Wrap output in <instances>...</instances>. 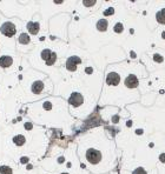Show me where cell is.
I'll use <instances>...</instances> for the list:
<instances>
[{"label": "cell", "instance_id": "cell-1", "mask_svg": "<svg viewBox=\"0 0 165 174\" xmlns=\"http://www.w3.org/2000/svg\"><path fill=\"white\" fill-rule=\"evenodd\" d=\"M86 159L91 164H98L101 159V154H100V152L96 151V149H89L86 152Z\"/></svg>", "mask_w": 165, "mask_h": 174}, {"label": "cell", "instance_id": "cell-2", "mask_svg": "<svg viewBox=\"0 0 165 174\" xmlns=\"http://www.w3.org/2000/svg\"><path fill=\"white\" fill-rule=\"evenodd\" d=\"M41 57H43V59L46 61L47 65H52V64H54V61H56V59H57V55H56L52 51H50V50H45V51H43Z\"/></svg>", "mask_w": 165, "mask_h": 174}, {"label": "cell", "instance_id": "cell-3", "mask_svg": "<svg viewBox=\"0 0 165 174\" xmlns=\"http://www.w3.org/2000/svg\"><path fill=\"white\" fill-rule=\"evenodd\" d=\"M1 33L6 36H12L15 33V26L11 23H6L1 26Z\"/></svg>", "mask_w": 165, "mask_h": 174}, {"label": "cell", "instance_id": "cell-4", "mask_svg": "<svg viewBox=\"0 0 165 174\" xmlns=\"http://www.w3.org/2000/svg\"><path fill=\"white\" fill-rule=\"evenodd\" d=\"M119 80H120V78H119V75L117 73H109L107 78H106L107 84L109 85H113V86H117L119 84Z\"/></svg>", "mask_w": 165, "mask_h": 174}, {"label": "cell", "instance_id": "cell-5", "mask_svg": "<svg viewBox=\"0 0 165 174\" xmlns=\"http://www.w3.org/2000/svg\"><path fill=\"white\" fill-rule=\"evenodd\" d=\"M81 103H83V97L79 93H73L70 97V104L74 105V106H79Z\"/></svg>", "mask_w": 165, "mask_h": 174}, {"label": "cell", "instance_id": "cell-6", "mask_svg": "<svg viewBox=\"0 0 165 174\" xmlns=\"http://www.w3.org/2000/svg\"><path fill=\"white\" fill-rule=\"evenodd\" d=\"M125 85H126L128 87H130V88H134V87H137V85H138V80H137V78H136L134 75H130V76L126 78Z\"/></svg>", "mask_w": 165, "mask_h": 174}, {"label": "cell", "instance_id": "cell-7", "mask_svg": "<svg viewBox=\"0 0 165 174\" xmlns=\"http://www.w3.org/2000/svg\"><path fill=\"white\" fill-rule=\"evenodd\" d=\"M12 64H13V58H11L8 55H5L0 59V66L1 67H10Z\"/></svg>", "mask_w": 165, "mask_h": 174}, {"label": "cell", "instance_id": "cell-8", "mask_svg": "<svg viewBox=\"0 0 165 174\" xmlns=\"http://www.w3.org/2000/svg\"><path fill=\"white\" fill-rule=\"evenodd\" d=\"M77 64H80V59H79V58L73 57V58H71V59L67 61V68H68V70H71V71H74L76 70Z\"/></svg>", "mask_w": 165, "mask_h": 174}, {"label": "cell", "instance_id": "cell-9", "mask_svg": "<svg viewBox=\"0 0 165 174\" xmlns=\"http://www.w3.org/2000/svg\"><path fill=\"white\" fill-rule=\"evenodd\" d=\"M25 137L24 135H21V134H18V135H15L14 138H13V142L17 145V146H23L24 143H25Z\"/></svg>", "mask_w": 165, "mask_h": 174}, {"label": "cell", "instance_id": "cell-10", "mask_svg": "<svg viewBox=\"0 0 165 174\" xmlns=\"http://www.w3.org/2000/svg\"><path fill=\"white\" fill-rule=\"evenodd\" d=\"M27 28H29L30 33H32V34H37V33H38V31H39V24H37V23H30V24H29V26H27Z\"/></svg>", "mask_w": 165, "mask_h": 174}, {"label": "cell", "instance_id": "cell-11", "mask_svg": "<svg viewBox=\"0 0 165 174\" xmlns=\"http://www.w3.org/2000/svg\"><path fill=\"white\" fill-rule=\"evenodd\" d=\"M43 88H44V85H43L41 81H37V82H34V85L32 86V91L34 92V93H40V92L43 91Z\"/></svg>", "mask_w": 165, "mask_h": 174}, {"label": "cell", "instance_id": "cell-12", "mask_svg": "<svg viewBox=\"0 0 165 174\" xmlns=\"http://www.w3.org/2000/svg\"><path fill=\"white\" fill-rule=\"evenodd\" d=\"M97 28H98L99 31H105V30L107 28V21H106L105 19L99 20L98 24H97Z\"/></svg>", "mask_w": 165, "mask_h": 174}, {"label": "cell", "instance_id": "cell-13", "mask_svg": "<svg viewBox=\"0 0 165 174\" xmlns=\"http://www.w3.org/2000/svg\"><path fill=\"white\" fill-rule=\"evenodd\" d=\"M157 20L161 23V24H165V8L162 9L158 14H157Z\"/></svg>", "mask_w": 165, "mask_h": 174}, {"label": "cell", "instance_id": "cell-14", "mask_svg": "<svg viewBox=\"0 0 165 174\" xmlns=\"http://www.w3.org/2000/svg\"><path fill=\"white\" fill-rule=\"evenodd\" d=\"M19 41H20L21 44H27V42L30 41V38H29V35H27V34L23 33V34L20 35V39H19Z\"/></svg>", "mask_w": 165, "mask_h": 174}, {"label": "cell", "instance_id": "cell-15", "mask_svg": "<svg viewBox=\"0 0 165 174\" xmlns=\"http://www.w3.org/2000/svg\"><path fill=\"white\" fill-rule=\"evenodd\" d=\"M133 174H146V172L144 171V168H142V167H139V168H137V170H134V172Z\"/></svg>", "mask_w": 165, "mask_h": 174}, {"label": "cell", "instance_id": "cell-16", "mask_svg": "<svg viewBox=\"0 0 165 174\" xmlns=\"http://www.w3.org/2000/svg\"><path fill=\"white\" fill-rule=\"evenodd\" d=\"M114 31H116V32H119V33H120V32L123 31V26H122V24H117V25L114 26Z\"/></svg>", "mask_w": 165, "mask_h": 174}, {"label": "cell", "instance_id": "cell-17", "mask_svg": "<svg viewBox=\"0 0 165 174\" xmlns=\"http://www.w3.org/2000/svg\"><path fill=\"white\" fill-rule=\"evenodd\" d=\"M155 59H156L157 61H159V63L163 60V59H162V57H158V55H156V57H155Z\"/></svg>", "mask_w": 165, "mask_h": 174}, {"label": "cell", "instance_id": "cell-18", "mask_svg": "<svg viewBox=\"0 0 165 174\" xmlns=\"http://www.w3.org/2000/svg\"><path fill=\"white\" fill-rule=\"evenodd\" d=\"M161 160H162V161H165V155L164 154H162V155H161Z\"/></svg>", "mask_w": 165, "mask_h": 174}, {"label": "cell", "instance_id": "cell-19", "mask_svg": "<svg viewBox=\"0 0 165 174\" xmlns=\"http://www.w3.org/2000/svg\"><path fill=\"white\" fill-rule=\"evenodd\" d=\"M63 174H67V173H63Z\"/></svg>", "mask_w": 165, "mask_h": 174}]
</instances>
